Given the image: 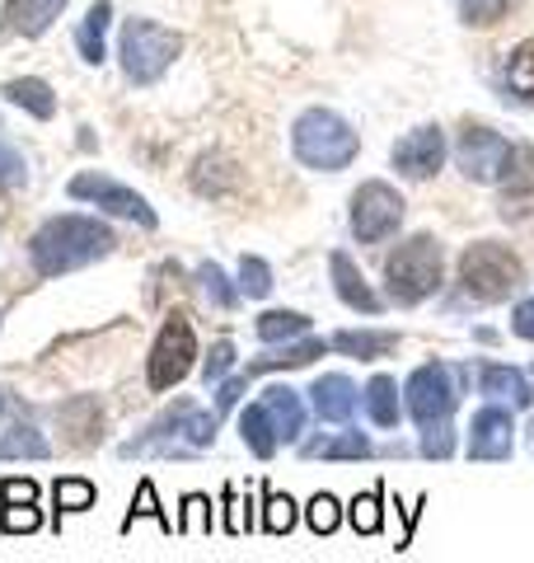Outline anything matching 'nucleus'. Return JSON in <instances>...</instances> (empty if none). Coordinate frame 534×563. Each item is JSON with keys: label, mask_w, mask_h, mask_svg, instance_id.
<instances>
[{"label": "nucleus", "mask_w": 534, "mask_h": 563, "mask_svg": "<svg viewBox=\"0 0 534 563\" xmlns=\"http://www.w3.org/2000/svg\"><path fill=\"white\" fill-rule=\"evenodd\" d=\"M356 399H361V390L352 385V376H343V372H329V376H314V385H310V404H314V413L324 418V422H352V413H356Z\"/></svg>", "instance_id": "4468645a"}, {"label": "nucleus", "mask_w": 534, "mask_h": 563, "mask_svg": "<svg viewBox=\"0 0 534 563\" xmlns=\"http://www.w3.org/2000/svg\"><path fill=\"white\" fill-rule=\"evenodd\" d=\"M192 362H198V333H192L188 314H165V324L155 333V347H151V362H146V380L155 395L174 390L178 380L192 372Z\"/></svg>", "instance_id": "423d86ee"}, {"label": "nucleus", "mask_w": 534, "mask_h": 563, "mask_svg": "<svg viewBox=\"0 0 534 563\" xmlns=\"http://www.w3.org/2000/svg\"><path fill=\"white\" fill-rule=\"evenodd\" d=\"M38 526H43L38 503H33V507H5V512H0V531H5V536H33Z\"/></svg>", "instance_id": "ea45409f"}, {"label": "nucleus", "mask_w": 534, "mask_h": 563, "mask_svg": "<svg viewBox=\"0 0 534 563\" xmlns=\"http://www.w3.org/2000/svg\"><path fill=\"white\" fill-rule=\"evenodd\" d=\"M329 347L343 352V357H356V362H380L399 347V333L394 329H337Z\"/></svg>", "instance_id": "dca6fc26"}, {"label": "nucleus", "mask_w": 534, "mask_h": 563, "mask_svg": "<svg viewBox=\"0 0 534 563\" xmlns=\"http://www.w3.org/2000/svg\"><path fill=\"white\" fill-rule=\"evenodd\" d=\"M244 385H248L244 376H235V380L225 376V380L216 385V413H230V409H235V404H240V395H244Z\"/></svg>", "instance_id": "de8ad7c7"}, {"label": "nucleus", "mask_w": 534, "mask_h": 563, "mask_svg": "<svg viewBox=\"0 0 534 563\" xmlns=\"http://www.w3.org/2000/svg\"><path fill=\"white\" fill-rule=\"evenodd\" d=\"M389 161H394V169L408 174V179H432V174L445 165V132L436 128V122H426V128H413L408 136L394 141Z\"/></svg>", "instance_id": "f8f14e48"}, {"label": "nucleus", "mask_w": 534, "mask_h": 563, "mask_svg": "<svg viewBox=\"0 0 534 563\" xmlns=\"http://www.w3.org/2000/svg\"><path fill=\"white\" fill-rule=\"evenodd\" d=\"M70 198H76V202H94L99 211H109V217L136 221V225H146V231H155L151 202L141 198V192H132L127 184L109 179V174H76V179H70Z\"/></svg>", "instance_id": "9d476101"}, {"label": "nucleus", "mask_w": 534, "mask_h": 563, "mask_svg": "<svg viewBox=\"0 0 534 563\" xmlns=\"http://www.w3.org/2000/svg\"><path fill=\"white\" fill-rule=\"evenodd\" d=\"M263 531L267 536H291L296 531V503L277 488H263Z\"/></svg>", "instance_id": "c85d7f7f"}, {"label": "nucleus", "mask_w": 534, "mask_h": 563, "mask_svg": "<svg viewBox=\"0 0 534 563\" xmlns=\"http://www.w3.org/2000/svg\"><path fill=\"white\" fill-rule=\"evenodd\" d=\"M141 517H155L159 526H165V531H174V521L165 517V507H159V498H155V484H151V479H141V484H136V498H132V512H127V521H122V536H127Z\"/></svg>", "instance_id": "f704fd0d"}, {"label": "nucleus", "mask_w": 534, "mask_h": 563, "mask_svg": "<svg viewBox=\"0 0 534 563\" xmlns=\"http://www.w3.org/2000/svg\"><path fill=\"white\" fill-rule=\"evenodd\" d=\"M515 409L483 404L469 422V461H511L515 451Z\"/></svg>", "instance_id": "9b49d317"}, {"label": "nucleus", "mask_w": 534, "mask_h": 563, "mask_svg": "<svg viewBox=\"0 0 534 563\" xmlns=\"http://www.w3.org/2000/svg\"><path fill=\"white\" fill-rule=\"evenodd\" d=\"M258 339L263 343H296V339H310V314L300 310H267L258 314Z\"/></svg>", "instance_id": "b1692460"}, {"label": "nucleus", "mask_w": 534, "mask_h": 563, "mask_svg": "<svg viewBox=\"0 0 534 563\" xmlns=\"http://www.w3.org/2000/svg\"><path fill=\"white\" fill-rule=\"evenodd\" d=\"M291 151L296 161L314 174H337L361 155V136L352 132V122L333 109H305L291 128Z\"/></svg>", "instance_id": "f03ea898"}, {"label": "nucleus", "mask_w": 534, "mask_h": 563, "mask_svg": "<svg viewBox=\"0 0 534 563\" xmlns=\"http://www.w3.org/2000/svg\"><path fill=\"white\" fill-rule=\"evenodd\" d=\"M385 493L380 488H370V493H356L352 507H347V521H352V531L356 536H376L380 526H385Z\"/></svg>", "instance_id": "cd10ccee"}, {"label": "nucleus", "mask_w": 534, "mask_h": 563, "mask_svg": "<svg viewBox=\"0 0 534 563\" xmlns=\"http://www.w3.org/2000/svg\"><path fill=\"white\" fill-rule=\"evenodd\" d=\"M455 404H459V380H455V372L445 362L418 366V372L408 376V385H403V409L413 413L422 428H426V422L450 418Z\"/></svg>", "instance_id": "6e6552de"}, {"label": "nucleus", "mask_w": 534, "mask_h": 563, "mask_svg": "<svg viewBox=\"0 0 534 563\" xmlns=\"http://www.w3.org/2000/svg\"><path fill=\"white\" fill-rule=\"evenodd\" d=\"M113 244H118V235L99 217H76V211H66V217H52L33 231L29 258H33V273L38 277H62V273H76V268H89V263L109 258Z\"/></svg>", "instance_id": "f257e3e1"}, {"label": "nucleus", "mask_w": 534, "mask_h": 563, "mask_svg": "<svg viewBox=\"0 0 534 563\" xmlns=\"http://www.w3.org/2000/svg\"><path fill=\"white\" fill-rule=\"evenodd\" d=\"M198 282H202L207 301L216 306V310H230V306L240 301V287H230V277L216 268V263H202V268H198Z\"/></svg>", "instance_id": "e433bc0d"}, {"label": "nucleus", "mask_w": 534, "mask_h": 563, "mask_svg": "<svg viewBox=\"0 0 534 563\" xmlns=\"http://www.w3.org/2000/svg\"><path fill=\"white\" fill-rule=\"evenodd\" d=\"M361 409L376 428H399V385L389 376H370V385L361 390Z\"/></svg>", "instance_id": "4be33fe9"}, {"label": "nucleus", "mask_w": 534, "mask_h": 563, "mask_svg": "<svg viewBox=\"0 0 534 563\" xmlns=\"http://www.w3.org/2000/svg\"><path fill=\"white\" fill-rule=\"evenodd\" d=\"M183 52V38L174 29L155 24V20H127L122 24V76L132 85H155L165 70L174 66V57Z\"/></svg>", "instance_id": "39448f33"}, {"label": "nucleus", "mask_w": 534, "mask_h": 563, "mask_svg": "<svg viewBox=\"0 0 534 563\" xmlns=\"http://www.w3.org/2000/svg\"><path fill=\"white\" fill-rule=\"evenodd\" d=\"M99 498V488L89 479H57L52 484V503H57V526H62V512H89Z\"/></svg>", "instance_id": "c756f323"}, {"label": "nucleus", "mask_w": 534, "mask_h": 563, "mask_svg": "<svg viewBox=\"0 0 534 563\" xmlns=\"http://www.w3.org/2000/svg\"><path fill=\"white\" fill-rule=\"evenodd\" d=\"M408 202L399 198V188H389L385 179H366L352 192V235L361 244H380L403 225Z\"/></svg>", "instance_id": "0eeeda50"}, {"label": "nucleus", "mask_w": 534, "mask_h": 563, "mask_svg": "<svg viewBox=\"0 0 534 563\" xmlns=\"http://www.w3.org/2000/svg\"><path fill=\"white\" fill-rule=\"evenodd\" d=\"M20 455H29V461H47L52 455L47 437L33 428V422H10V428L0 432V461H20Z\"/></svg>", "instance_id": "5701e85b"}, {"label": "nucleus", "mask_w": 534, "mask_h": 563, "mask_svg": "<svg viewBox=\"0 0 534 563\" xmlns=\"http://www.w3.org/2000/svg\"><path fill=\"white\" fill-rule=\"evenodd\" d=\"M216 428H221V418L192 404V409H188V418H183V442H188L192 451H207L211 442H216Z\"/></svg>", "instance_id": "4c0bfd02"}, {"label": "nucleus", "mask_w": 534, "mask_h": 563, "mask_svg": "<svg viewBox=\"0 0 534 563\" xmlns=\"http://www.w3.org/2000/svg\"><path fill=\"white\" fill-rule=\"evenodd\" d=\"M0 498H5V507H33L38 503V484L33 479H5L0 484Z\"/></svg>", "instance_id": "37998d69"}, {"label": "nucleus", "mask_w": 534, "mask_h": 563, "mask_svg": "<svg viewBox=\"0 0 534 563\" xmlns=\"http://www.w3.org/2000/svg\"><path fill=\"white\" fill-rule=\"evenodd\" d=\"M502 184L511 198H521V192H534V146H511V165L502 174Z\"/></svg>", "instance_id": "473e14b6"}, {"label": "nucleus", "mask_w": 534, "mask_h": 563, "mask_svg": "<svg viewBox=\"0 0 534 563\" xmlns=\"http://www.w3.org/2000/svg\"><path fill=\"white\" fill-rule=\"evenodd\" d=\"M62 422L70 428V442L76 446H89L99 437V422H103V413H99V399H89V395H76L70 404H62Z\"/></svg>", "instance_id": "393cba45"}, {"label": "nucleus", "mask_w": 534, "mask_h": 563, "mask_svg": "<svg viewBox=\"0 0 534 563\" xmlns=\"http://www.w3.org/2000/svg\"><path fill=\"white\" fill-rule=\"evenodd\" d=\"M267 291H272V268H267L258 254H244L240 258V296H248V301H263Z\"/></svg>", "instance_id": "72a5a7b5"}, {"label": "nucleus", "mask_w": 534, "mask_h": 563, "mask_svg": "<svg viewBox=\"0 0 534 563\" xmlns=\"http://www.w3.org/2000/svg\"><path fill=\"white\" fill-rule=\"evenodd\" d=\"M0 413H5V395H0Z\"/></svg>", "instance_id": "8fccbe9b"}, {"label": "nucleus", "mask_w": 534, "mask_h": 563, "mask_svg": "<svg viewBox=\"0 0 534 563\" xmlns=\"http://www.w3.org/2000/svg\"><path fill=\"white\" fill-rule=\"evenodd\" d=\"M478 395L488 404H511V409H530L534 404V385L525 372H515L507 362H483L478 366Z\"/></svg>", "instance_id": "ddd939ff"}, {"label": "nucleus", "mask_w": 534, "mask_h": 563, "mask_svg": "<svg viewBox=\"0 0 534 563\" xmlns=\"http://www.w3.org/2000/svg\"><path fill=\"white\" fill-rule=\"evenodd\" d=\"M240 437H244V446L258 455V461H272L277 446H281V437L272 428V418H267L263 404H248V409L240 413Z\"/></svg>", "instance_id": "412c9836"}, {"label": "nucleus", "mask_w": 534, "mask_h": 563, "mask_svg": "<svg viewBox=\"0 0 534 563\" xmlns=\"http://www.w3.org/2000/svg\"><path fill=\"white\" fill-rule=\"evenodd\" d=\"M521 282H525V263L515 258L507 244L478 240L459 254V287H465V296H474V301H483V306L507 301L511 291H521Z\"/></svg>", "instance_id": "20e7f679"}, {"label": "nucleus", "mask_w": 534, "mask_h": 563, "mask_svg": "<svg viewBox=\"0 0 534 563\" xmlns=\"http://www.w3.org/2000/svg\"><path fill=\"white\" fill-rule=\"evenodd\" d=\"M426 461H450L455 455V428H450V418H441V422H426L422 428V446H418Z\"/></svg>", "instance_id": "58836bf2"}, {"label": "nucleus", "mask_w": 534, "mask_h": 563, "mask_svg": "<svg viewBox=\"0 0 534 563\" xmlns=\"http://www.w3.org/2000/svg\"><path fill=\"white\" fill-rule=\"evenodd\" d=\"M507 10H511V0H459V14H465L469 24H478V29L497 24Z\"/></svg>", "instance_id": "79ce46f5"}, {"label": "nucleus", "mask_w": 534, "mask_h": 563, "mask_svg": "<svg viewBox=\"0 0 534 563\" xmlns=\"http://www.w3.org/2000/svg\"><path fill=\"white\" fill-rule=\"evenodd\" d=\"M20 179H24V155L0 141V184H20Z\"/></svg>", "instance_id": "49530a36"}, {"label": "nucleus", "mask_w": 534, "mask_h": 563, "mask_svg": "<svg viewBox=\"0 0 534 563\" xmlns=\"http://www.w3.org/2000/svg\"><path fill=\"white\" fill-rule=\"evenodd\" d=\"M455 165H459V174H465L469 184H502V174L511 165V141L502 132L483 128V122H474V128L459 132Z\"/></svg>", "instance_id": "1a4fd4ad"}, {"label": "nucleus", "mask_w": 534, "mask_h": 563, "mask_svg": "<svg viewBox=\"0 0 534 563\" xmlns=\"http://www.w3.org/2000/svg\"><path fill=\"white\" fill-rule=\"evenodd\" d=\"M507 85L521 99H530L534 103V38H525L521 47L511 52V62H507Z\"/></svg>", "instance_id": "7c9ffc66"}, {"label": "nucleus", "mask_w": 534, "mask_h": 563, "mask_svg": "<svg viewBox=\"0 0 534 563\" xmlns=\"http://www.w3.org/2000/svg\"><path fill=\"white\" fill-rule=\"evenodd\" d=\"M263 409L272 418V428L281 442H300V432H305V399L291 385H272V390L263 395Z\"/></svg>", "instance_id": "6ab92c4d"}, {"label": "nucleus", "mask_w": 534, "mask_h": 563, "mask_svg": "<svg viewBox=\"0 0 534 563\" xmlns=\"http://www.w3.org/2000/svg\"><path fill=\"white\" fill-rule=\"evenodd\" d=\"M305 521H310L314 536H333L337 526H343V507H337L333 493H314L310 507H305Z\"/></svg>", "instance_id": "c9c22d12"}, {"label": "nucleus", "mask_w": 534, "mask_h": 563, "mask_svg": "<svg viewBox=\"0 0 534 563\" xmlns=\"http://www.w3.org/2000/svg\"><path fill=\"white\" fill-rule=\"evenodd\" d=\"M511 333L515 339H525V343H534V296H525V301L511 310Z\"/></svg>", "instance_id": "a18cd8bd"}, {"label": "nucleus", "mask_w": 534, "mask_h": 563, "mask_svg": "<svg viewBox=\"0 0 534 563\" xmlns=\"http://www.w3.org/2000/svg\"><path fill=\"white\" fill-rule=\"evenodd\" d=\"M109 20H113V5L109 0H99V5H89V14H85V24H80V33H76V43H80V57L85 62H103V29H109Z\"/></svg>", "instance_id": "bb28decb"}, {"label": "nucleus", "mask_w": 534, "mask_h": 563, "mask_svg": "<svg viewBox=\"0 0 534 563\" xmlns=\"http://www.w3.org/2000/svg\"><path fill=\"white\" fill-rule=\"evenodd\" d=\"M525 437H530V451H534V418H530V428H525Z\"/></svg>", "instance_id": "09e8293b"}, {"label": "nucleus", "mask_w": 534, "mask_h": 563, "mask_svg": "<svg viewBox=\"0 0 534 563\" xmlns=\"http://www.w3.org/2000/svg\"><path fill=\"white\" fill-rule=\"evenodd\" d=\"M211 526H216L211 498H207V493H188V498H183V512H178V531H183V536H207Z\"/></svg>", "instance_id": "2f4dec72"}, {"label": "nucleus", "mask_w": 534, "mask_h": 563, "mask_svg": "<svg viewBox=\"0 0 534 563\" xmlns=\"http://www.w3.org/2000/svg\"><path fill=\"white\" fill-rule=\"evenodd\" d=\"M5 99L20 103V109H29L33 118H43V122L57 113V95H52V85H47V80H33V76L10 80V85H5Z\"/></svg>", "instance_id": "a878e982"}, {"label": "nucleus", "mask_w": 534, "mask_h": 563, "mask_svg": "<svg viewBox=\"0 0 534 563\" xmlns=\"http://www.w3.org/2000/svg\"><path fill=\"white\" fill-rule=\"evenodd\" d=\"M221 498H225V531H230V536H244V531H248V517L240 512V507H244V503H240V488L225 484Z\"/></svg>", "instance_id": "c03bdc74"}, {"label": "nucleus", "mask_w": 534, "mask_h": 563, "mask_svg": "<svg viewBox=\"0 0 534 563\" xmlns=\"http://www.w3.org/2000/svg\"><path fill=\"white\" fill-rule=\"evenodd\" d=\"M441 277H445V258H441V244L432 235L403 240L399 250L385 258V282H389V296H394L399 306H422L426 296L441 291Z\"/></svg>", "instance_id": "7ed1b4c3"}, {"label": "nucleus", "mask_w": 534, "mask_h": 563, "mask_svg": "<svg viewBox=\"0 0 534 563\" xmlns=\"http://www.w3.org/2000/svg\"><path fill=\"white\" fill-rule=\"evenodd\" d=\"M300 451H305V461H366L376 446L361 432H333V437H314Z\"/></svg>", "instance_id": "aec40b11"}, {"label": "nucleus", "mask_w": 534, "mask_h": 563, "mask_svg": "<svg viewBox=\"0 0 534 563\" xmlns=\"http://www.w3.org/2000/svg\"><path fill=\"white\" fill-rule=\"evenodd\" d=\"M66 10V0H5V14H0V29L5 33H24V38H38V33Z\"/></svg>", "instance_id": "f3484780"}, {"label": "nucleus", "mask_w": 534, "mask_h": 563, "mask_svg": "<svg viewBox=\"0 0 534 563\" xmlns=\"http://www.w3.org/2000/svg\"><path fill=\"white\" fill-rule=\"evenodd\" d=\"M329 268H333V291H337V301H343L347 310H361V314H380L385 301L376 291H370V282L361 277V268L343 254V250H333L329 254Z\"/></svg>", "instance_id": "2eb2a0df"}, {"label": "nucleus", "mask_w": 534, "mask_h": 563, "mask_svg": "<svg viewBox=\"0 0 534 563\" xmlns=\"http://www.w3.org/2000/svg\"><path fill=\"white\" fill-rule=\"evenodd\" d=\"M230 372H235V343L221 339L216 347H211V357L202 362V380H207V385H221Z\"/></svg>", "instance_id": "a19ab883"}, {"label": "nucleus", "mask_w": 534, "mask_h": 563, "mask_svg": "<svg viewBox=\"0 0 534 563\" xmlns=\"http://www.w3.org/2000/svg\"><path fill=\"white\" fill-rule=\"evenodd\" d=\"M329 343L324 339H296L287 347H277V352H267V357H254L244 366V380H258L267 372H296V366H310L314 357H324Z\"/></svg>", "instance_id": "a211bd4d"}]
</instances>
